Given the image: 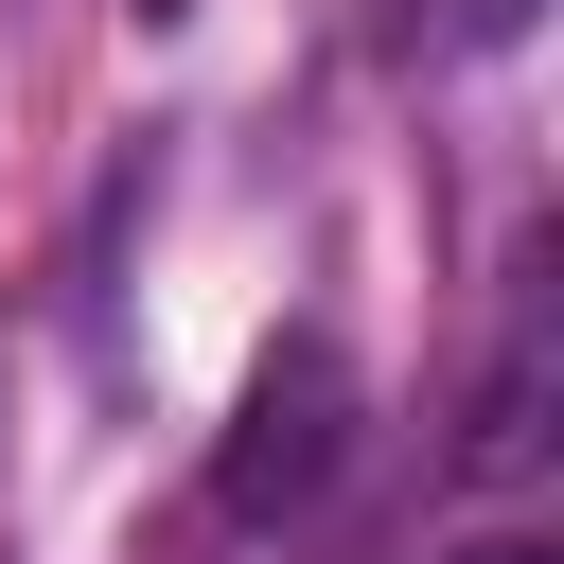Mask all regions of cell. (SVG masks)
Returning <instances> with one entry per match:
<instances>
[{
	"label": "cell",
	"mask_w": 564,
	"mask_h": 564,
	"mask_svg": "<svg viewBox=\"0 0 564 564\" xmlns=\"http://www.w3.org/2000/svg\"><path fill=\"white\" fill-rule=\"evenodd\" d=\"M476 564H546V546H529V529H494V546H476Z\"/></svg>",
	"instance_id": "obj_2"
},
{
	"label": "cell",
	"mask_w": 564,
	"mask_h": 564,
	"mask_svg": "<svg viewBox=\"0 0 564 564\" xmlns=\"http://www.w3.org/2000/svg\"><path fill=\"white\" fill-rule=\"evenodd\" d=\"M335 441H352V370H335L317 335H282V352L247 370V423H229V458H212V511H229V529L317 511V494H335Z\"/></svg>",
	"instance_id": "obj_1"
}]
</instances>
